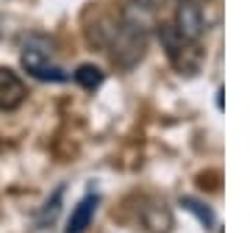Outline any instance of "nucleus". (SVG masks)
Instances as JSON below:
<instances>
[{
	"label": "nucleus",
	"instance_id": "423d86ee",
	"mask_svg": "<svg viewBox=\"0 0 250 233\" xmlns=\"http://www.w3.org/2000/svg\"><path fill=\"white\" fill-rule=\"evenodd\" d=\"M117 28H120V19L114 14H98L89 22V28H86V39L95 47H111V42L117 36Z\"/></svg>",
	"mask_w": 250,
	"mask_h": 233
},
{
	"label": "nucleus",
	"instance_id": "20e7f679",
	"mask_svg": "<svg viewBox=\"0 0 250 233\" xmlns=\"http://www.w3.org/2000/svg\"><path fill=\"white\" fill-rule=\"evenodd\" d=\"M172 28L178 31V36H184L187 42H200L206 34V14L203 6L197 0H178L175 6V17H172Z\"/></svg>",
	"mask_w": 250,
	"mask_h": 233
},
{
	"label": "nucleus",
	"instance_id": "f257e3e1",
	"mask_svg": "<svg viewBox=\"0 0 250 233\" xmlns=\"http://www.w3.org/2000/svg\"><path fill=\"white\" fill-rule=\"evenodd\" d=\"M20 61L36 81H50V83H62L70 78V72L59 67L53 61V42H47L42 36H31L25 45H22V56Z\"/></svg>",
	"mask_w": 250,
	"mask_h": 233
},
{
	"label": "nucleus",
	"instance_id": "9b49d317",
	"mask_svg": "<svg viewBox=\"0 0 250 233\" xmlns=\"http://www.w3.org/2000/svg\"><path fill=\"white\" fill-rule=\"evenodd\" d=\"M3 31H6V25H3V17H0V36H3Z\"/></svg>",
	"mask_w": 250,
	"mask_h": 233
},
{
	"label": "nucleus",
	"instance_id": "1a4fd4ad",
	"mask_svg": "<svg viewBox=\"0 0 250 233\" xmlns=\"http://www.w3.org/2000/svg\"><path fill=\"white\" fill-rule=\"evenodd\" d=\"M62 194H64V189H56V194L45 203V208H42V214H39V225H45L47 219L53 222L56 214H59V208H62Z\"/></svg>",
	"mask_w": 250,
	"mask_h": 233
},
{
	"label": "nucleus",
	"instance_id": "f8f14e48",
	"mask_svg": "<svg viewBox=\"0 0 250 233\" xmlns=\"http://www.w3.org/2000/svg\"><path fill=\"white\" fill-rule=\"evenodd\" d=\"M0 147H3V139H0Z\"/></svg>",
	"mask_w": 250,
	"mask_h": 233
},
{
	"label": "nucleus",
	"instance_id": "7ed1b4c3",
	"mask_svg": "<svg viewBox=\"0 0 250 233\" xmlns=\"http://www.w3.org/2000/svg\"><path fill=\"white\" fill-rule=\"evenodd\" d=\"M147 45H150V34L147 31H139V28H131V25H125V22H120L117 36H114V42H111L108 50H111V58H114L117 67L131 70V67H136L145 58Z\"/></svg>",
	"mask_w": 250,
	"mask_h": 233
},
{
	"label": "nucleus",
	"instance_id": "39448f33",
	"mask_svg": "<svg viewBox=\"0 0 250 233\" xmlns=\"http://www.w3.org/2000/svg\"><path fill=\"white\" fill-rule=\"evenodd\" d=\"M28 97V86L11 67H0V111H17Z\"/></svg>",
	"mask_w": 250,
	"mask_h": 233
},
{
	"label": "nucleus",
	"instance_id": "f03ea898",
	"mask_svg": "<svg viewBox=\"0 0 250 233\" xmlns=\"http://www.w3.org/2000/svg\"><path fill=\"white\" fill-rule=\"evenodd\" d=\"M156 34H159L161 47L167 50V58L172 61V67L181 72V75H195L203 64V50H200V42H187L184 36H178V31L167 22L156 25Z\"/></svg>",
	"mask_w": 250,
	"mask_h": 233
},
{
	"label": "nucleus",
	"instance_id": "6e6552de",
	"mask_svg": "<svg viewBox=\"0 0 250 233\" xmlns=\"http://www.w3.org/2000/svg\"><path fill=\"white\" fill-rule=\"evenodd\" d=\"M103 70L100 67H95V64H81L78 70L72 72V81L78 83V86H83V89H98L100 83H103Z\"/></svg>",
	"mask_w": 250,
	"mask_h": 233
},
{
	"label": "nucleus",
	"instance_id": "9d476101",
	"mask_svg": "<svg viewBox=\"0 0 250 233\" xmlns=\"http://www.w3.org/2000/svg\"><path fill=\"white\" fill-rule=\"evenodd\" d=\"M131 3H136V6H142V9H150V11H156V9H161L167 0H131Z\"/></svg>",
	"mask_w": 250,
	"mask_h": 233
},
{
	"label": "nucleus",
	"instance_id": "0eeeda50",
	"mask_svg": "<svg viewBox=\"0 0 250 233\" xmlns=\"http://www.w3.org/2000/svg\"><path fill=\"white\" fill-rule=\"evenodd\" d=\"M95 211H98V197H95V194H86L78 206L72 208L70 219H67V233H83L89 228Z\"/></svg>",
	"mask_w": 250,
	"mask_h": 233
}]
</instances>
